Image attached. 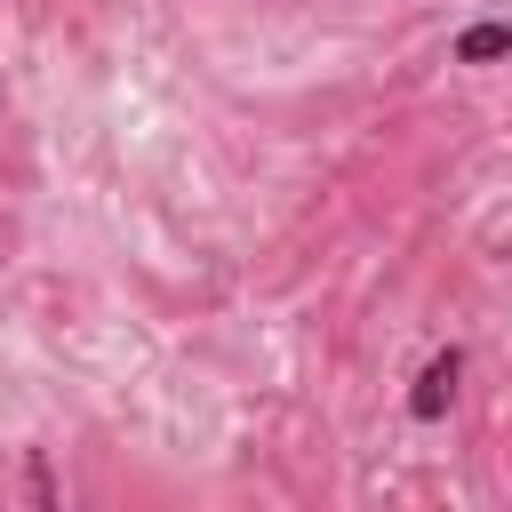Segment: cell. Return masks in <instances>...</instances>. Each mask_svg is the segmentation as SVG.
Listing matches in <instances>:
<instances>
[{
  "instance_id": "3",
  "label": "cell",
  "mask_w": 512,
  "mask_h": 512,
  "mask_svg": "<svg viewBox=\"0 0 512 512\" xmlns=\"http://www.w3.org/2000/svg\"><path fill=\"white\" fill-rule=\"evenodd\" d=\"M24 496H32L40 512H56V480H48V456H40V448L24 456Z\"/></svg>"
},
{
  "instance_id": "2",
  "label": "cell",
  "mask_w": 512,
  "mask_h": 512,
  "mask_svg": "<svg viewBox=\"0 0 512 512\" xmlns=\"http://www.w3.org/2000/svg\"><path fill=\"white\" fill-rule=\"evenodd\" d=\"M504 56H512V24L504 16H480V24H464L448 40V64H504Z\"/></svg>"
},
{
  "instance_id": "1",
  "label": "cell",
  "mask_w": 512,
  "mask_h": 512,
  "mask_svg": "<svg viewBox=\"0 0 512 512\" xmlns=\"http://www.w3.org/2000/svg\"><path fill=\"white\" fill-rule=\"evenodd\" d=\"M456 384H464V352L440 344V352L416 368V384H408V416H416V424H440V416L456 408Z\"/></svg>"
}]
</instances>
